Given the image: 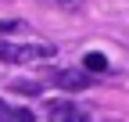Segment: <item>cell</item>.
Here are the masks:
<instances>
[{
	"label": "cell",
	"mask_w": 129,
	"mask_h": 122,
	"mask_svg": "<svg viewBox=\"0 0 129 122\" xmlns=\"http://www.w3.org/2000/svg\"><path fill=\"white\" fill-rule=\"evenodd\" d=\"M50 83H54L57 90H72V94H79V90H90L93 75H90V72H79V68H64V72L50 75Z\"/></svg>",
	"instance_id": "cell-2"
},
{
	"label": "cell",
	"mask_w": 129,
	"mask_h": 122,
	"mask_svg": "<svg viewBox=\"0 0 129 122\" xmlns=\"http://www.w3.org/2000/svg\"><path fill=\"white\" fill-rule=\"evenodd\" d=\"M47 57H54V47L47 43H0V61H11V65H36Z\"/></svg>",
	"instance_id": "cell-1"
},
{
	"label": "cell",
	"mask_w": 129,
	"mask_h": 122,
	"mask_svg": "<svg viewBox=\"0 0 129 122\" xmlns=\"http://www.w3.org/2000/svg\"><path fill=\"white\" fill-rule=\"evenodd\" d=\"M0 122H32V111L29 108H7V104H0Z\"/></svg>",
	"instance_id": "cell-4"
},
{
	"label": "cell",
	"mask_w": 129,
	"mask_h": 122,
	"mask_svg": "<svg viewBox=\"0 0 129 122\" xmlns=\"http://www.w3.org/2000/svg\"><path fill=\"white\" fill-rule=\"evenodd\" d=\"M50 122H86V115L72 108V104H54L50 108Z\"/></svg>",
	"instance_id": "cell-3"
},
{
	"label": "cell",
	"mask_w": 129,
	"mask_h": 122,
	"mask_svg": "<svg viewBox=\"0 0 129 122\" xmlns=\"http://www.w3.org/2000/svg\"><path fill=\"white\" fill-rule=\"evenodd\" d=\"M11 90H18V94H40V83H11Z\"/></svg>",
	"instance_id": "cell-6"
},
{
	"label": "cell",
	"mask_w": 129,
	"mask_h": 122,
	"mask_svg": "<svg viewBox=\"0 0 129 122\" xmlns=\"http://www.w3.org/2000/svg\"><path fill=\"white\" fill-rule=\"evenodd\" d=\"M4 29H7V33H11V29H22V22H11L7 18V22H0V33H4Z\"/></svg>",
	"instance_id": "cell-7"
},
{
	"label": "cell",
	"mask_w": 129,
	"mask_h": 122,
	"mask_svg": "<svg viewBox=\"0 0 129 122\" xmlns=\"http://www.w3.org/2000/svg\"><path fill=\"white\" fill-rule=\"evenodd\" d=\"M83 65H86V72H104V68H108V57H104V54H86Z\"/></svg>",
	"instance_id": "cell-5"
}]
</instances>
